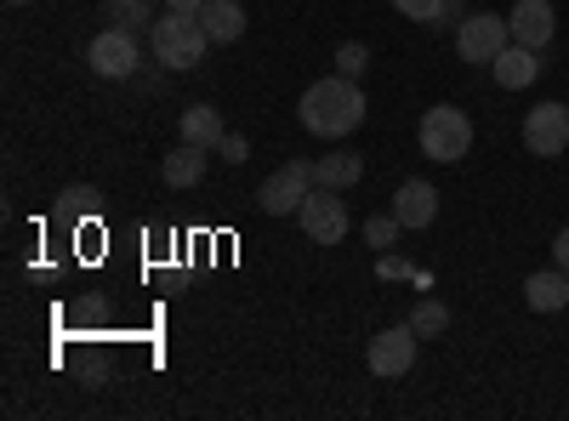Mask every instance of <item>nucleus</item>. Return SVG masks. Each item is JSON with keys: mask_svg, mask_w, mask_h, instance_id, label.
Returning a JSON list of instances; mask_svg holds the SVG:
<instances>
[{"mask_svg": "<svg viewBox=\"0 0 569 421\" xmlns=\"http://www.w3.org/2000/svg\"><path fill=\"white\" fill-rule=\"evenodd\" d=\"M200 23H206L211 46H233V40L246 34V7H240V0H206Z\"/></svg>", "mask_w": 569, "mask_h": 421, "instance_id": "4468645a", "label": "nucleus"}, {"mask_svg": "<svg viewBox=\"0 0 569 421\" xmlns=\"http://www.w3.org/2000/svg\"><path fill=\"white\" fill-rule=\"evenodd\" d=\"M217 154H222L228 166H246V160H251V143H246V137H240V131H228V137H222V143H217Z\"/></svg>", "mask_w": 569, "mask_h": 421, "instance_id": "5701e85b", "label": "nucleus"}, {"mask_svg": "<svg viewBox=\"0 0 569 421\" xmlns=\"http://www.w3.org/2000/svg\"><path fill=\"white\" fill-rule=\"evenodd\" d=\"M525 149L536 160H558L569 149V103H536L525 114Z\"/></svg>", "mask_w": 569, "mask_h": 421, "instance_id": "6e6552de", "label": "nucleus"}, {"mask_svg": "<svg viewBox=\"0 0 569 421\" xmlns=\"http://www.w3.org/2000/svg\"><path fill=\"white\" fill-rule=\"evenodd\" d=\"M552 262L569 273V228H558V240H552Z\"/></svg>", "mask_w": 569, "mask_h": 421, "instance_id": "393cba45", "label": "nucleus"}, {"mask_svg": "<svg viewBox=\"0 0 569 421\" xmlns=\"http://www.w3.org/2000/svg\"><path fill=\"white\" fill-rule=\"evenodd\" d=\"M393 217H399L405 228H433V222H439V189H433L427 177L399 182V189H393Z\"/></svg>", "mask_w": 569, "mask_h": 421, "instance_id": "9b49d317", "label": "nucleus"}, {"mask_svg": "<svg viewBox=\"0 0 569 421\" xmlns=\"http://www.w3.org/2000/svg\"><path fill=\"white\" fill-rule=\"evenodd\" d=\"M206 0H166V12H182V18H200Z\"/></svg>", "mask_w": 569, "mask_h": 421, "instance_id": "a878e982", "label": "nucleus"}, {"mask_svg": "<svg viewBox=\"0 0 569 421\" xmlns=\"http://www.w3.org/2000/svg\"><path fill=\"white\" fill-rule=\"evenodd\" d=\"M399 18H416V23H445V0H393Z\"/></svg>", "mask_w": 569, "mask_h": 421, "instance_id": "4be33fe9", "label": "nucleus"}, {"mask_svg": "<svg viewBox=\"0 0 569 421\" xmlns=\"http://www.w3.org/2000/svg\"><path fill=\"white\" fill-rule=\"evenodd\" d=\"M507 46H512V29H507L501 12H467L461 29H456V52H461V63L490 69V63L507 52Z\"/></svg>", "mask_w": 569, "mask_h": 421, "instance_id": "20e7f679", "label": "nucleus"}, {"mask_svg": "<svg viewBox=\"0 0 569 421\" xmlns=\"http://www.w3.org/2000/svg\"><path fill=\"white\" fill-rule=\"evenodd\" d=\"M525 302L536 308V313H558V308H569V273L552 262V268H541V273H530L525 279Z\"/></svg>", "mask_w": 569, "mask_h": 421, "instance_id": "ddd939ff", "label": "nucleus"}, {"mask_svg": "<svg viewBox=\"0 0 569 421\" xmlns=\"http://www.w3.org/2000/svg\"><path fill=\"white\" fill-rule=\"evenodd\" d=\"M177 131H182V143H200V149H217L222 137H228V126H222V109H211V103H194V109H182Z\"/></svg>", "mask_w": 569, "mask_h": 421, "instance_id": "2eb2a0df", "label": "nucleus"}, {"mask_svg": "<svg viewBox=\"0 0 569 421\" xmlns=\"http://www.w3.org/2000/svg\"><path fill=\"white\" fill-rule=\"evenodd\" d=\"M86 63H91V74H103V80H131V74H137V63H142V52H137V34L109 23L98 40L86 46Z\"/></svg>", "mask_w": 569, "mask_h": 421, "instance_id": "423d86ee", "label": "nucleus"}, {"mask_svg": "<svg viewBox=\"0 0 569 421\" xmlns=\"http://www.w3.org/2000/svg\"><path fill=\"white\" fill-rule=\"evenodd\" d=\"M12 7H29V0H12Z\"/></svg>", "mask_w": 569, "mask_h": 421, "instance_id": "bb28decb", "label": "nucleus"}, {"mask_svg": "<svg viewBox=\"0 0 569 421\" xmlns=\"http://www.w3.org/2000/svg\"><path fill=\"white\" fill-rule=\"evenodd\" d=\"M297 222H302V233H308L313 245H342L348 228H353V222H348V206L337 200V189H319V182H313V194L302 200Z\"/></svg>", "mask_w": 569, "mask_h": 421, "instance_id": "39448f33", "label": "nucleus"}, {"mask_svg": "<svg viewBox=\"0 0 569 421\" xmlns=\"http://www.w3.org/2000/svg\"><path fill=\"white\" fill-rule=\"evenodd\" d=\"M399 233H405V222H399L393 211H388V217H370V222H365V245H376V251H388V245L399 240Z\"/></svg>", "mask_w": 569, "mask_h": 421, "instance_id": "aec40b11", "label": "nucleus"}, {"mask_svg": "<svg viewBox=\"0 0 569 421\" xmlns=\"http://www.w3.org/2000/svg\"><path fill=\"white\" fill-rule=\"evenodd\" d=\"M507 29H512V46L547 52L552 34H558V12H552V0H518V7L507 12Z\"/></svg>", "mask_w": 569, "mask_h": 421, "instance_id": "9d476101", "label": "nucleus"}, {"mask_svg": "<svg viewBox=\"0 0 569 421\" xmlns=\"http://www.w3.org/2000/svg\"><path fill=\"white\" fill-rule=\"evenodd\" d=\"M86 211H98V189H69L63 194V217H86Z\"/></svg>", "mask_w": 569, "mask_h": 421, "instance_id": "b1692460", "label": "nucleus"}, {"mask_svg": "<svg viewBox=\"0 0 569 421\" xmlns=\"http://www.w3.org/2000/svg\"><path fill=\"white\" fill-rule=\"evenodd\" d=\"M206 154H211V149H200V143H177V149L160 160V177L171 182V189H194V182L206 177Z\"/></svg>", "mask_w": 569, "mask_h": 421, "instance_id": "dca6fc26", "label": "nucleus"}, {"mask_svg": "<svg viewBox=\"0 0 569 421\" xmlns=\"http://www.w3.org/2000/svg\"><path fill=\"white\" fill-rule=\"evenodd\" d=\"M410 331H416V337H445V331H450V308H445L439 297H421L416 313H410Z\"/></svg>", "mask_w": 569, "mask_h": 421, "instance_id": "6ab92c4d", "label": "nucleus"}, {"mask_svg": "<svg viewBox=\"0 0 569 421\" xmlns=\"http://www.w3.org/2000/svg\"><path fill=\"white\" fill-rule=\"evenodd\" d=\"M365 177V160L359 154H325L319 166H313V182H319V189H353V182Z\"/></svg>", "mask_w": 569, "mask_h": 421, "instance_id": "f3484780", "label": "nucleus"}, {"mask_svg": "<svg viewBox=\"0 0 569 421\" xmlns=\"http://www.w3.org/2000/svg\"><path fill=\"white\" fill-rule=\"evenodd\" d=\"M308 194H313V171H308L302 160H284V166L262 182V194H257V200H262L268 217H297Z\"/></svg>", "mask_w": 569, "mask_h": 421, "instance_id": "0eeeda50", "label": "nucleus"}, {"mask_svg": "<svg viewBox=\"0 0 569 421\" xmlns=\"http://www.w3.org/2000/svg\"><path fill=\"white\" fill-rule=\"evenodd\" d=\"M416 348H421V337L410 331V324H393V331H376L370 337V370L382 382H399V377H410V364H416Z\"/></svg>", "mask_w": 569, "mask_h": 421, "instance_id": "1a4fd4ad", "label": "nucleus"}, {"mask_svg": "<svg viewBox=\"0 0 569 421\" xmlns=\"http://www.w3.org/2000/svg\"><path fill=\"white\" fill-rule=\"evenodd\" d=\"M149 46H154V58H160L166 69H200V63H206V52H211V34H206V23H200V18L166 12V18H154Z\"/></svg>", "mask_w": 569, "mask_h": 421, "instance_id": "f03ea898", "label": "nucleus"}, {"mask_svg": "<svg viewBox=\"0 0 569 421\" xmlns=\"http://www.w3.org/2000/svg\"><path fill=\"white\" fill-rule=\"evenodd\" d=\"M416 137H421V154L439 160V166H456V160L472 154V120L461 109H450V103L427 109L421 126H416Z\"/></svg>", "mask_w": 569, "mask_h": 421, "instance_id": "7ed1b4c3", "label": "nucleus"}, {"mask_svg": "<svg viewBox=\"0 0 569 421\" xmlns=\"http://www.w3.org/2000/svg\"><path fill=\"white\" fill-rule=\"evenodd\" d=\"M365 91H359V80H348V74H325V80H313L308 91H302V103H297V114H302V126L313 131V137H325V143H342V137H353L359 126H365Z\"/></svg>", "mask_w": 569, "mask_h": 421, "instance_id": "f257e3e1", "label": "nucleus"}, {"mask_svg": "<svg viewBox=\"0 0 569 421\" xmlns=\"http://www.w3.org/2000/svg\"><path fill=\"white\" fill-rule=\"evenodd\" d=\"M541 52H530V46H507V52L490 63V74H496V86L501 91H525V86H536L541 80Z\"/></svg>", "mask_w": 569, "mask_h": 421, "instance_id": "f8f14e48", "label": "nucleus"}, {"mask_svg": "<svg viewBox=\"0 0 569 421\" xmlns=\"http://www.w3.org/2000/svg\"><path fill=\"white\" fill-rule=\"evenodd\" d=\"M103 18L114 29H154V0H103Z\"/></svg>", "mask_w": 569, "mask_h": 421, "instance_id": "a211bd4d", "label": "nucleus"}, {"mask_svg": "<svg viewBox=\"0 0 569 421\" xmlns=\"http://www.w3.org/2000/svg\"><path fill=\"white\" fill-rule=\"evenodd\" d=\"M370 69V52H365V46L359 40H348V46H337V74H348V80H359Z\"/></svg>", "mask_w": 569, "mask_h": 421, "instance_id": "412c9836", "label": "nucleus"}]
</instances>
